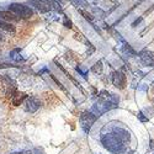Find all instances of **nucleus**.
<instances>
[{"label":"nucleus","mask_w":154,"mask_h":154,"mask_svg":"<svg viewBox=\"0 0 154 154\" xmlns=\"http://www.w3.org/2000/svg\"><path fill=\"white\" fill-rule=\"evenodd\" d=\"M27 4L31 5L32 8H35L36 10H38L40 12H42V14H46V12L52 11L51 0H29Z\"/></svg>","instance_id":"nucleus-5"},{"label":"nucleus","mask_w":154,"mask_h":154,"mask_svg":"<svg viewBox=\"0 0 154 154\" xmlns=\"http://www.w3.org/2000/svg\"><path fill=\"white\" fill-rule=\"evenodd\" d=\"M91 70H93L94 73H101V70H102V63H101V62H97L95 66L91 68Z\"/></svg>","instance_id":"nucleus-16"},{"label":"nucleus","mask_w":154,"mask_h":154,"mask_svg":"<svg viewBox=\"0 0 154 154\" xmlns=\"http://www.w3.org/2000/svg\"><path fill=\"white\" fill-rule=\"evenodd\" d=\"M137 117L140 120V121H142V122H147L149 119L148 117H146L144 116V113H143V111H140V112H138V115H137Z\"/></svg>","instance_id":"nucleus-19"},{"label":"nucleus","mask_w":154,"mask_h":154,"mask_svg":"<svg viewBox=\"0 0 154 154\" xmlns=\"http://www.w3.org/2000/svg\"><path fill=\"white\" fill-rule=\"evenodd\" d=\"M49 76H51V79H52V80H53V82H54V83H56V84H57V85H58V86L62 89V90H63L64 93H66V94H68V90H67V89H66V88H64V86L62 85V83H60V82H59V80L56 78V76H54L53 74H49Z\"/></svg>","instance_id":"nucleus-15"},{"label":"nucleus","mask_w":154,"mask_h":154,"mask_svg":"<svg viewBox=\"0 0 154 154\" xmlns=\"http://www.w3.org/2000/svg\"><path fill=\"white\" fill-rule=\"evenodd\" d=\"M63 25L66 26L67 29H72L73 27V22L67 17V16H64V21H63Z\"/></svg>","instance_id":"nucleus-18"},{"label":"nucleus","mask_w":154,"mask_h":154,"mask_svg":"<svg viewBox=\"0 0 154 154\" xmlns=\"http://www.w3.org/2000/svg\"><path fill=\"white\" fill-rule=\"evenodd\" d=\"M35 154H45V152H43L42 148H36L35 149Z\"/></svg>","instance_id":"nucleus-20"},{"label":"nucleus","mask_w":154,"mask_h":154,"mask_svg":"<svg viewBox=\"0 0 154 154\" xmlns=\"http://www.w3.org/2000/svg\"><path fill=\"white\" fill-rule=\"evenodd\" d=\"M80 14L88 20V21H93L94 20V16L91 15V14H89V12H86V11H83V10H80Z\"/></svg>","instance_id":"nucleus-17"},{"label":"nucleus","mask_w":154,"mask_h":154,"mask_svg":"<svg viewBox=\"0 0 154 154\" xmlns=\"http://www.w3.org/2000/svg\"><path fill=\"white\" fill-rule=\"evenodd\" d=\"M130 132L122 127H111V130L105 133L102 132L101 143L109 152L113 154H121L126 150L127 143L130 142Z\"/></svg>","instance_id":"nucleus-1"},{"label":"nucleus","mask_w":154,"mask_h":154,"mask_svg":"<svg viewBox=\"0 0 154 154\" xmlns=\"http://www.w3.org/2000/svg\"><path fill=\"white\" fill-rule=\"evenodd\" d=\"M138 56H139V58H140V60H142L143 64H146V66H148V67H154V53L152 52V51L144 48V49L140 51Z\"/></svg>","instance_id":"nucleus-8"},{"label":"nucleus","mask_w":154,"mask_h":154,"mask_svg":"<svg viewBox=\"0 0 154 154\" xmlns=\"http://www.w3.org/2000/svg\"><path fill=\"white\" fill-rule=\"evenodd\" d=\"M10 58H11L12 60H15V62L23 60V58H22L21 54H20V49H19V48H15V49L11 51V52H10Z\"/></svg>","instance_id":"nucleus-13"},{"label":"nucleus","mask_w":154,"mask_h":154,"mask_svg":"<svg viewBox=\"0 0 154 154\" xmlns=\"http://www.w3.org/2000/svg\"><path fill=\"white\" fill-rule=\"evenodd\" d=\"M93 2H94V3H95V2H96V0H93Z\"/></svg>","instance_id":"nucleus-22"},{"label":"nucleus","mask_w":154,"mask_h":154,"mask_svg":"<svg viewBox=\"0 0 154 154\" xmlns=\"http://www.w3.org/2000/svg\"><path fill=\"white\" fill-rule=\"evenodd\" d=\"M153 88H154V84H153Z\"/></svg>","instance_id":"nucleus-24"},{"label":"nucleus","mask_w":154,"mask_h":154,"mask_svg":"<svg viewBox=\"0 0 154 154\" xmlns=\"http://www.w3.org/2000/svg\"><path fill=\"white\" fill-rule=\"evenodd\" d=\"M3 38H4V37H3V35H2V32H0V41H2V40H3Z\"/></svg>","instance_id":"nucleus-21"},{"label":"nucleus","mask_w":154,"mask_h":154,"mask_svg":"<svg viewBox=\"0 0 154 154\" xmlns=\"http://www.w3.org/2000/svg\"><path fill=\"white\" fill-rule=\"evenodd\" d=\"M9 11L14 12L16 16H19L20 19H30L33 16V10L25 5V4H20V3H12L9 5Z\"/></svg>","instance_id":"nucleus-3"},{"label":"nucleus","mask_w":154,"mask_h":154,"mask_svg":"<svg viewBox=\"0 0 154 154\" xmlns=\"http://www.w3.org/2000/svg\"><path fill=\"white\" fill-rule=\"evenodd\" d=\"M111 82L112 84L119 88V89H125L127 85V76L122 72H113L111 74Z\"/></svg>","instance_id":"nucleus-6"},{"label":"nucleus","mask_w":154,"mask_h":154,"mask_svg":"<svg viewBox=\"0 0 154 154\" xmlns=\"http://www.w3.org/2000/svg\"><path fill=\"white\" fill-rule=\"evenodd\" d=\"M111 2H115V0H111Z\"/></svg>","instance_id":"nucleus-23"},{"label":"nucleus","mask_w":154,"mask_h":154,"mask_svg":"<svg viewBox=\"0 0 154 154\" xmlns=\"http://www.w3.org/2000/svg\"><path fill=\"white\" fill-rule=\"evenodd\" d=\"M0 20H3V21H6V22H17L20 20L19 16H16L14 12H11L9 10L6 11H0Z\"/></svg>","instance_id":"nucleus-9"},{"label":"nucleus","mask_w":154,"mask_h":154,"mask_svg":"<svg viewBox=\"0 0 154 154\" xmlns=\"http://www.w3.org/2000/svg\"><path fill=\"white\" fill-rule=\"evenodd\" d=\"M120 102V97L116 94L109 93L106 90H102L99 93V100L96 104L91 107V112L95 115L96 117L101 116L102 113H105L112 109H116L119 106Z\"/></svg>","instance_id":"nucleus-2"},{"label":"nucleus","mask_w":154,"mask_h":154,"mask_svg":"<svg viewBox=\"0 0 154 154\" xmlns=\"http://www.w3.org/2000/svg\"><path fill=\"white\" fill-rule=\"evenodd\" d=\"M26 99H27V95L25 93L15 91V94L11 96V102H12V105H14V106H20Z\"/></svg>","instance_id":"nucleus-10"},{"label":"nucleus","mask_w":154,"mask_h":154,"mask_svg":"<svg viewBox=\"0 0 154 154\" xmlns=\"http://www.w3.org/2000/svg\"><path fill=\"white\" fill-rule=\"evenodd\" d=\"M72 3L76 8H86L89 5V3L86 2V0H72Z\"/></svg>","instance_id":"nucleus-14"},{"label":"nucleus","mask_w":154,"mask_h":154,"mask_svg":"<svg viewBox=\"0 0 154 154\" xmlns=\"http://www.w3.org/2000/svg\"><path fill=\"white\" fill-rule=\"evenodd\" d=\"M0 30L9 32V33H15V31H16L14 25L10 22H6V21H3V20H0Z\"/></svg>","instance_id":"nucleus-11"},{"label":"nucleus","mask_w":154,"mask_h":154,"mask_svg":"<svg viewBox=\"0 0 154 154\" xmlns=\"http://www.w3.org/2000/svg\"><path fill=\"white\" fill-rule=\"evenodd\" d=\"M40 107H41V101H40L38 97L31 96V97L26 99V102H25V111L26 112L35 113Z\"/></svg>","instance_id":"nucleus-7"},{"label":"nucleus","mask_w":154,"mask_h":154,"mask_svg":"<svg viewBox=\"0 0 154 154\" xmlns=\"http://www.w3.org/2000/svg\"><path fill=\"white\" fill-rule=\"evenodd\" d=\"M121 51L126 54V56H130V57H134L137 53H136V51L128 45L126 41H122V46H121Z\"/></svg>","instance_id":"nucleus-12"},{"label":"nucleus","mask_w":154,"mask_h":154,"mask_svg":"<svg viewBox=\"0 0 154 154\" xmlns=\"http://www.w3.org/2000/svg\"><path fill=\"white\" fill-rule=\"evenodd\" d=\"M96 116L91 112V111H84L82 115H80V119H79V122H80V127H82V130L88 133L89 131H90V128L91 126L95 123L96 121Z\"/></svg>","instance_id":"nucleus-4"}]
</instances>
